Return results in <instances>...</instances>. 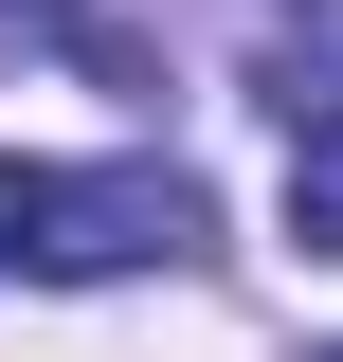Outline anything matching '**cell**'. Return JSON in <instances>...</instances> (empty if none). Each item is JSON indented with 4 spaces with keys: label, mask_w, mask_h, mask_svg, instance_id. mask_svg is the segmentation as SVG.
<instances>
[{
    "label": "cell",
    "mask_w": 343,
    "mask_h": 362,
    "mask_svg": "<svg viewBox=\"0 0 343 362\" xmlns=\"http://www.w3.org/2000/svg\"><path fill=\"white\" fill-rule=\"evenodd\" d=\"M289 254H343V90L307 109V145H289Z\"/></svg>",
    "instance_id": "6da1fadb"
},
{
    "label": "cell",
    "mask_w": 343,
    "mask_h": 362,
    "mask_svg": "<svg viewBox=\"0 0 343 362\" xmlns=\"http://www.w3.org/2000/svg\"><path fill=\"white\" fill-rule=\"evenodd\" d=\"M54 181L73 163H0V272H54Z\"/></svg>",
    "instance_id": "7a4b0ae2"
}]
</instances>
